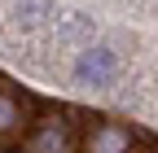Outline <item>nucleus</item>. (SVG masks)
<instances>
[{"instance_id":"1","label":"nucleus","mask_w":158,"mask_h":153,"mask_svg":"<svg viewBox=\"0 0 158 153\" xmlns=\"http://www.w3.org/2000/svg\"><path fill=\"white\" fill-rule=\"evenodd\" d=\"M22 153H79V127L70 123V114H48L27 127Z\"/></svg>"},{"instance_id":"2","label":"nucleus","mask_w":158,"mask_h":153,"mask_svg":"<svg viewBox=\"0 0 158 153\" xmlns=\"http://www.w3.org/2000/svg\"><path fill=\"white\" fill-rule=\"evenodd\" d=\"M79 153H136V131L114 118H92L79 136Z\"/></svg>"},{"instance_id":"3","label":"nucleus","mask_w":158,"mask_h":153,"mask_svg":"<svg viewBox=\"0 0 158 153\" xmlns=\"http://www.w3.org/2000/svg\"><path fill=\"white\" fill-rule=\"evenodd\" d=\"M35 101L31 96H18L9 83H0V149L13 144L18 136H27V127L35 123Z\"/></svg>"},{"instance_id":"4","label":"nucleus","mask_w":158,"mask_h":153,"mask_svg":"<svg viewBox=\"0 0 158 153\" xmlns=\"http://www.w3.org/2000/svg\"><path fill=\"white\" fill-rule=\"evenodd\" d=\"M114 74H118V53L106 48V44H97V48L88 44L75 61V83L79 88H106Z\"/></svg>"},{"instance_id":"5","label":"nucleus","mask_w":158,"mask_h":153,"mask_svg":"<svg viewBox=\"0 0 158 153\" xmlns=\"http://www.w3.org/2000/svg\"><path fill=\"white\" fill-rule=\"evenodd\" d=\"M48 13H53V0H22L18 5V22L22 26H40Z\"/></svg>"},{"instance_id":"6","label":"nucleus","mask_w":158,"mask_h":153,"mask_svg":"<svg viewBox=\"0 0 158 153\" xmlns=\"http://www.w3.org/2000/svg\"><path fill=\"white\" fill-rule=\"evenodd\" d=\"M149 153H158V144H149Z\"/></svg>"}]
</instances>
